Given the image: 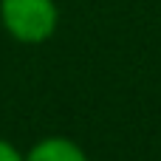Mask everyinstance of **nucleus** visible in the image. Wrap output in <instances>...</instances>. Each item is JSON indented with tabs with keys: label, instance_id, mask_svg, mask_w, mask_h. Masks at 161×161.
Returning a JSON list of instances; mask_svg holds the SVG:
<instances>
[{
	"label": "nucleus",
	"instance_id": "f257e3e1",
	"mask_svg": "<svg viewBox=\"0 0 161 161\" xmlns=\"http://www.w3.org/2000/svg\"><path fill=\"white\" fill-rule=\"evenodd\" d=\"M3 28L25 45H40L54 37L59 11L54 0H0Z\"/></svg>",
	"mask_w": 161,
	"mask_h": 161
},
{
	"label": "nucleus",
	"instance_id": "f03ea898",
	"mask_svg": "<svg viewBox=\"0 0 161 161\" xmlns=\"http://www.w3.org/2000/svg\"><path fill=\"white\" fill-rule=\"evenodd\" d=\"M23 161H88L85 150L68 139V136H48V139H40L25 156Z\"/></svg>",
	"mask_w": 161,
	"mask_h": 161
},
{
	"label": "nucleus",
	"instance_id": "7ed1b4c3",
	"mask_svg": "<svg viewBox=\"0 0 161 161\" xmlns=\"http://www.w3.org/2000/svg\"><path fill=\"white\" fill-rule=\"evenodd\" d=\"M0 161H23V153H20L11 142L0 139Z\"/></svg>",
	"mask_w": 161,
	"mask_h": 161
}]
</instances>
